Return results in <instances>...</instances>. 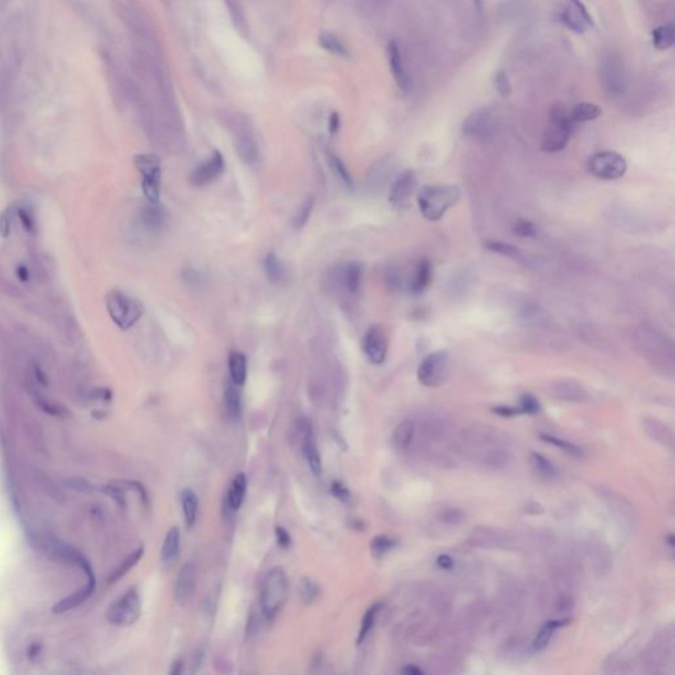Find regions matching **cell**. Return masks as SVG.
<instances>
[{"mask_svg": "<svg viewBox=\"0 0 675 675\" xmlns=\"http://www.w3.org/2000/svg\"><path fill=\"white\" fill-rule=\"evenodd\" d=\"M183 276L186 278V281H192L195 285H199L201 283H203V278H202V274L199 272H197L194 269H186L183 272Z\"/></svg>", "mask_w": 675, "mask_h": 675, "instance_id": "9f6ffc18", "label": "cell"}, {"mask_svg": "<svg viewBox=\"0 0 675 675\" xmlns=\"http://www.w3.org/2000/svg\"><path fill=\"white\" fill-rule=\"evenodd\" d=\"M600 115H601V110L599 108V106L594 103L576 104L569 111V117H570L572 124L591 122V120L597 119Z\"/></svg>", "mask_w": 675, "mask_h": 675, "instance_id": "4dcf8cb0", "label": "cell"}, {"mask_svg": "<svg viewBox=\"0 0 675 675\" xmlns=\"http://www.w3.org/2000/svg\"><path fill=\"white\" fill-rule=\"evenodd\" d=\"M181 546V532L178 528L173 526L167 533L165 541L161 547V560L164 565H170L180 554Z\"/></svg>", "mask_w": 675, "mask_h": 675, "instance_id": "d4e9b609", "label": "cell"}, {"mask_svg": "<svg viewBox=\"0 0 675 675\" xmlns=\"http://www.w3.org/2000/svg\"><path fill=\"white\" fill-rule=\"evenodd\" d=\"M487 248L492 252H496L499 255H503L506 258H510V259H519L521 258V252L517 247L509 244V243H503V242H488L487 243Z\"/></svg>", "mask_w": 675, "mask_h": 675, "instance_id": "f6af8a7d", "label": "cell"}, {"mask_svg": "<svg viewBox=\"0 0 675 675\" xmlns=\"http://www.w3.org/2000/svg\"><path fill=\"white\" fill-rule=\"evenodd\" d=\"M450 375V355L447 351H435L428 355L417 371L418 381L428 388H438Z\"/></svg>", "mask_w": 675, "mask_h": 675, "instance_id": "8fae6325", "label": "cell"}, {"mask_svg": "<svg viewBox=\"0 0 675 675\" xmlns=\"http://www.w3.org/2000/svg\"><path fill=\"white\" fill-rule=\"evenodd\" d=\"M569 622L570 620H553V622H547L541 628V631L537 633L535 638H534V641H533V649L537 650V651L546 649L549 647L551 638L554 636L556 631L558 628H562V626L567 625Z\"/></svg>", "mask_w": 675, "mask_h": 675, "instance_id": "f1b7e54d", "label": "cell"}, {"mask_svg": "<svg viewBox=\"0 0 675 675\" xmlns=\"http://www.w3.org/2000/svg\"><path fill=\"white\" fill-rule=\"evenodd\" d=\"M462 192L456 185H428L417 195L418 208L428 221H440L443 215L458 203Z\"/></svg>", "mask_w": 675, "mask_h": 675, "instance_id": "7a4b0ae2", "label": "cell"}, {"mask_svg": "<svg viewBox=\"0 0 675 675\" xmlns=\"http://www.w3.org/2000/svg\"><path fill=\"white\" fill-rule=\"evenodd\" d=\"M541 440L545 441L546 443H550V444H553L556 447L562 449L566 454L572 455V456H582V454H583L582 449L578 447L576 444H574L572 442L565 441V440H560V438L549 435V434H542L541 435Z\"/></svg>", "mask_w": 675, "mask_h": 675, "instance_id": "60d3db41", "label": "cell"}, {"mask_svg": "<svg viewBox=\"0 0 675 675\" xmlns=\"http://www.w3.org/2000/svg\"><path fill=\"white\" fill-rule=\"evenodd\" d=\"M383 608V604L377 603V604H374L371 608H368L365 615L363 616V620H362V625H360V631H359V635H358V645L363 644L365 641V638L369 635V632L372 631L374 625H375V622H376L377 615L380 613V610Z\"/></svg>", "mask_w": 675, "mask_h": 675, "instance_id": "8d00e7d4", "label": "cell"}, {"mask_svg": "<svg viewBox=\"0 0 675 675\" xmlns=\"http://www.w3.org/2000/svg\"><path fill=\"white\" fill-rule=\"evenodd\" d=\"M182 669V661H176L173 663V669L170 670V674H180Z\"/></svg>", "mask_w": 675, "mask_h": 675, "instance_id": "03108f58", "label": "cell"}, {"mask_svg": "<svg viewBox=\"0 0 675 675\" xmlns=\"http://www.w3.org/2000/svg\"><path fill=\"white\" fill-rule=\"evenodd\" d=\"M363 350L367 359L375 365L384 363L388 353V338L380 325L371 326L364 337Z\"/></svg>", "mask_w": 675, "mask_h": 675, "instance_id": "5bb4252c", "label": "cell"}, {"mask_svg": "<svg viewBox=\"0 0 675 675\" xmlns=\"http://www.w3.org/2000/svg\"><path fill=\"white\" fill-rule=\"evenodd\" d=\"M276 538H277V544L280 547L283 549H289L290 545H292V538H290V534L286 532L285 529L283 526H276Z\"/></svg>", "mask_w": 675, "mask_h": 675, "instance_id": "db71d44e", "label": "cell"}, {"mask_svg": "<svg viewBox=\"0 0 675 675\" xmlns=\"http://www.w3.org/2000/svg\"><path fill=\"white\" fill-rule=\"evenodd\" d=\"M224 158L219 151H214L208 160L201 162L190 174V183L197 188L206 186L221 177L224 172Z\"/></svg>", "mask_w": 675, "mask_h": 675, "instance_id": "9a60e30c", "label": "cell"}, {"mask_svg": "<svg viewBox=\"0 0 675 675\" xmlns=\"http://www.w3.org/2000/svg\"><path fill=\"white\" fill-rule=\"evenodd\" d=\"M331 494H334L338 500H340L342 503H347L351 499L349 488L342 481H335L331 483Z\"/></svg>", "mask_w": 675, "mask_h": 675, "instance_id": "f907efd6", "label": "cell"}, {"mask_svg": "<svg viewBox=\"0 0 675 675\" xmlns=\"http://www.w3.org/2000/svg\"><path fill=\"white\" fill-rule=\"evenodd\" d=\"M401 673H403V674H406V675L424 674V672H422L421 669H418V667H417V666H415V665H408V666H405L403 670H401Z\"/></svg>", "mask_w": 675, "mask_h": 675, "instance_id": "6125c7cd", "label": "cell"}, {"mask_svg": "<svg viewBox=\"0 0 675 675\" xmlns=\"http://www.w3.org/2000/svg\"><path fill=\"white\" fill-rule=\"evenodd\" d=\"M106 308L110 318L120 330H130L143 317L144 309L138 299L114 289L106 296Z\"/></svg>", "mask_w": 675, "mask_h": 675, "instance_id": "8992f818", "label": "cell"}, {"mask_svg": "<svg viewBox=\"0 0 675 675\" xmlns=\"http://www.w3.org/2000/svg\"><path fill=\"white\" fill-rule=\"evenodd\" d=\"M299 428L302 431L301 433L302 434V451L305 455V459L309 465L312 475L318 478L322 474V460H321V455H319V450H318L314 428L308 419H301Z\"/></svg>", "mask_w": 675, "mask_h": 675, "instance_id": "2e32d148", "label": "cell"}, {"mask_svg": "<svg viewBox=\"0 0 675 675\" xmlns=\"http://www.w3.org/2000/svg\"><path fill=\"white\" fill-rule=\"evenodd\" d=\"M327 161L330 164V168L333 169V172L337 174L338 178L340 180V182L349 188V189H352L353 188V180L351 177L350 172L349 169L346 168L344 162L339 158V157L335 156L334 153H328L327 155Z\"/></svg>", "mask_w": 675, "mask_h": 675, "instance_id": "f35d334b", "label": "cell"}, {"mask_svg": "<svg viewBox=\"0 0 675 675\" xmlns=\"http://www.w3.org/2000/svg\"><path fill=\"white\" fill-rule=\"evenodd\" d=\"M500 110L494 106H483L475 110L463 123V133L472 139L484 140L494 136L500 126Z\"/></svg>", "mask_w": 675, "mask_h": 675, "instance_id": "9c48e42d", "label": "cell"}, {"mask_svg": "<svg viewBox=\"0 0 675 675\" xmlns=\"http://www.w3.org/2000/svg\"><path fill=\"white\" fill-rule=\"evenodd\" d=\"M417 176L413 170H403L390 188V202L394 208H405L409 205L412 195L417 189Z\"/></svg>", "mask_w": 675, "mask_h": 675, "instance_id": "e0dca14e", "label": "cell"}, {"mask_svg": "<svg viewBox=\"0 0 675 675\" xmlns=\"http://www.w3.org/2000/svg\"><path fill=\"white\" fill-rule=\"evenodd\" d=\"M246 492H247V478L243 472H240L235 476L227 494V504L233 512L240 509V506L244 501Z\"/></svg>", "mask_w": 675, "mask_h": 675, "instance_id": "484cf974", "label": "cell"}, {"mask_svg": "<svg viewBox=\"0 0 675 675\" xmlns=\"http://www.w3.org/2000/svg\"><path fill=\"white\" fill-rule=\"evenodd\" d=\"M494 88L497 92L503 97H508L510 95L512 92V86H510V82H509V78L506 76L504 72H497L494 74Z\"/></svg>", "mask_w": 675, "mask_h": 675, "instance_id": "681fc988", "label": "cell"}, {"mask_svg": "<svg viewBox=\"0 0 675 675\" xmlns=\"http://www.w3.org/2000/svg\"><path fill=\"white\" fill-rule=\"evenodd\" d=\"M312 206H314V198L309 197L308 199L303 201V203L299 206L294 218H293V226L294 228H303V226L310 219L312 215Z\"/></svg>", "mask_w": 675, "mask_h": 675, "instance_id": "b9f144b4", "label": "cell"}, {"mask_svg": "<svg viewBox=\"0 0 675 675\" xmlns=\"http://www.w3.org/2000/svg\"><path fill=\"white\" fill-rule=\"evenodd\" d=\"M228 371L231 381L235 385L242 387L246 384L248 374L247 358L240 351H233L228 356Z\"/></svg>", "mask_w": 675, "mask_h": 675, "instance_id": "603a6c76", "label": "cell"}, {"mask_svg": "<svg viewBox=\"0 0 675 675\" xmlns=\"http://www.w3.org/2000/svg\"><path fill=\"white\" fill-rule=\"evenodd\" d=\"M340 280L346 290H349L350 293H356L360 289L363 281L362 265L358 262H349L347 265H344L340 272Z\"/></svg>", "mask_w": 675, "mask_h": 675, "instance_id": "4316f807", "label": "cell"}, {"mask_svg": "<svg viewBox=\"0 0 675 675\" xmlns=\"http://www.w3.org/2000/svg\"><path fill=\"white\" fill-rule=\"evenodd\" d=\"M653 45L658 51H667L674 45L675 29L673 24H663L653 29Z\"/></svg>", "mask_w": 675, "mask_h": 675, "instance_id": "f546056e", "label": "cell"}, {"mask_svg": "<svg viewBox=\"0 0 675 675\" xmlns=\"http://www.w3.org/2000/svg\"><path fill=\"white\" fill-rule=\"evenodd\" d=\"M387 54H388L390 73L393 76L394 82L397 83L400 90L408 94L412 89V78H410L409 72H408L405 62H403V52H401V48H400L397 41H390L388 48H387Z\"/></svg>", "mask_w": 675, "mask_h": 675, "instance_id": "ac0fdd59", "label": "cell"}, {"mask_svg": "<svg viewBox=\"0 0 675 675\" xmlns=\"http://www.w3.org/2000/svg\"><path fill=\"white\" fill-rule=\"evenodd\" d=\"M339 126H340V119H339V115L334 112V114H331L330 122H328L330 132L331 133H337V131L339 130Z\"/></svg>", "mask_w": 675, "mask_h": 675, "instance_id": "91938a15", "label": "cell"}, {"mask_svg": "<svg viewBox=\"0 0 675 675\" xmlns=\"http://www.w3.org/2000/svg\"><path fill=\"white\" fill-rule=\"evenodd\" d=\"M182 513L188 528L195 524L198 515V497L192 490H185L181 494Z\"/></svg>", "mask_w": 675, "mask_h": 675, "instance_id": "1f68e13d", "label": "cell"}, {"mask_svg": "<svg viewBox=\"0 0 675 675\" xmlns=\"http://www.w3.org/2000/svg\"><path fill=\"white\" fill-rule=\"evenodd\" d=\"M416 426L412 421H405L400 424L393 433V443L399 450H406L415 437Z\"/></svg>", "mask_w": 675, "mask_h": 675, "instance_id": "e575fe53", "label": "cell"}, {"mask_svg": "<svg viewBox=\"0 0 675 675\" xmlns=\"http://www.w3.org/2000/svg\"><path fill=\"white\" fill-rule=\"evenodd\" d=\"M289 594V585L286 574L281 567H274L267 572L262 579L260 591V604L262 615L268 619H274L285 606Z\"/></svg>", "mask_w": 675, "mask_h": 675, "instance_id": "3957f363", "label": "cell"}, {"mask_svg": "<svg viewBox=\"0 0 675 675\" xmlns=\"http://www.w3.org/2000/svg\"><path fill=\"white\" fill-rule=\"evenodd\" d=\"M264 272L267 274V278L272 284H281L286 278L285 265L280 258L274 253L269 252L265 259H264Z\"/></svg>", "mask_w": 675, "mask_h": 675, "instance_id": "83f0119b", "label": "cell"}, {"mask_svg": "<svg viewBox=\"0 0 675 675\" xmlns=\"http://www.w3.org/2000/svg\"><path fill=\"white\" fill-rule=\"evenodd\" d=\"M559 22L575 33H585L592 28V17L581 0H560L558 11Z\"/></svg>", "mask_w": 675, "mask_h": 675, "instance_id": "4fadbf2b", "label": "cell"}, {"mask_svg": "<svg viewBox=\"0 0 675 675\" xmlns=\"http://www.w3.org/2000/svg\"><path fill=\"white\" fill-rule=\"evenodd\" d=\"M531 462H532L533 468L535 469L537 474H540V476H542L545 479L557 478V475H558L557 469L551 465V462H549L546 459L544 455L533 453L531 455Z\"/></svg>", "mask_w": 675, "mask_h": 675, "instance_id": "74e56055", "label": "cell"}, {"mask_svg": "<svg viewBox=\"0 0 675 675\" xmlns=\"http://www.w3.org/2000/svg\"><path fill=\"white\" fill-rule=\"evenodd\" d=\"M16 215L19 217V219L22 222L23 227L26 228V231L32 233L35 230V221H33V217H32V214L28 208H20L19 210H16Z\"/></svg>", "mask_w": 675, "mask_h": 675, "instance_id": "816d5d0a", "label": "cell"}, {"mask_svg": "<svg viewBox=\"0 0 675 675\" xmlns=\"http://www.w3.org/2000/svg\"><path fill=\"white\" fill-rule=\"evenodd\" d=\"M396 545H397V541L394 538H392L390 535H384V534L374 537V540L371 541V549L377 557L388 553Z\"/></svg>", "mask_w": 675, "mask_h": 675, "instance_id": "ee69618b", "label": "cell"}, {"mask_svg": "<svg viewBox=\"0 0 675 675\" xmlns=\"http://www.w3.org/2000/svg\"><path fill=\"white\" fill-rule=\"evenodd\" d=\"M195 566L193 562L182 565L174 585V599L180 606H186L194 595Z\"/></svg>", "mask_w": 675, "mask_h": 675, "instance_id": "d6986e66", "label": "cell"}, {"mask_svg": "<svg viewBox=\"0 0 675 675\" xmlns=\"http://www.w3.org/2000/svg\"><path fill=\"white\" fill-rule=\"evenodd\" d=\"M437 566L442 570H451L454 567V560L451 559V557L443 554V556H440L437 558Z\"/></svg>", "mask_w": 675, "mask_h": 675, "instance_id": "6f0895ef", "label": "cell"}, {"mask_svg": "<svg viewBox=\"0 0 675 675\" xmlns=\"http://www.w3.org/2000/svg\"><path fill=\"white\" fill-rule=\"evenodd\" d=\"M431 277H433V268H431L430 260L425 259V258L419 260L417 262L415 276H413V278L409 284V292L412 294H416V296L421 294L430 285Z\"/></svg>", "mask_w": 675, "mask_h": 675, "instance_id": "7402d4cb", "label": "cell"}, {"mask_svg": "<svg viewBox=\"0 0 675 675\" xmlns=\"http://www.w3.org/2000/svg\"><path fill=\"white\" fill-rule=\"evenodd\" d=\"M142 599L136 588H130L107 610V622L115 626H131L140 619Z\"/></svg>", "mask_w": 675, "mask_h": 675, "instance_id": "30bf717a", "label": "cell"}, {"mask_svg": "<svg viewBox=\"0 0 675 675\" xmlns=\"http://www.w3.org/2000/svg\"><path fill=\"white\" fill-rule=\"evenodd\" d=\"M474 1H475V4H476L478 10H481V0H474Z\"/></svg>", "mask_w": 675, "mask_h": 675, "instance_id": "003e7915", "label": "cell"}, {"mask_svg": "<svg viewBox=\"0 0 675 675\" xmlns=\"http://www.w3.org/2000/svg\"><path fill=\"white\" fill-rule=\"evenodd\" d=\"M143 556L144 546H140V547H138L135 551H132L130 556H128L127 558L124 559V560H123V562H122V563L117 566V569L112 572V574L108 576V583H110V585H112V583L117 582L120 578H123V576H124L127 572L132 570V569H133V567H135V566L139 563V560L142 559Z\"/></svg>", "mask_w": 675, "mask_h": 675, "instance_id": "d6a6232c", "label": "cell"}, {"mask_svg": "<svg viewBox=\"0 0 675 675\" xmlns=\"http://www.w3.org/2000/svg\"><path fill=\"white\" fill-rule=\"evenodd\" d=\"M40 651H41V647H40V645H38V647H36V645H32V647H31V650L28 651V656H29V657L33 660L36 656H39Z\"/></svg>", "mask_w": 675, "mask_h": 675, "instance_id": "e7e4bbea", "label": "cell"}, {"mask_svg": "<svg viewBox=\"0 0 675 675\" xmlns=\"http://www.w3.org/2000/svg\"><path fill=\"white\" fill-rule=\"evenodd\" d=\"M135 168L142 174V189L149 203L160 202L161 160L153 153H142L133 157Z\"/></svg>", "mask_w": 675, "mask_h": 675, "instance_id": "ba28073f", "label": "cell"}, {"mask_svg": "<svg viewBox=\"0 0 675 675\" xmlns=\"http://www.w3.org/2000/svg\"><path fill=\"white\" fill-rule=\"evenodd\" d=\"M226 4H227V8L230 11V16L234 22L236 28L242 32V33H246L247 32V19H246V13L243 11L242 6L239 4V1L236 0H226Z\"/></svg>", "mask_w": 675, "mask_h": 675, "instance_id": "ab89813d", "label": "cell"}, {"mask_svg": "<svg viewBox=\"0 0 675 675\" xmlns=\"http://www.w3.org/2000/svg\"><path fill=\"white\" fill-rule=\"evenodd\" d=\"M492 410H494V413H496L497 416L506 417V418L522 415V412H521V409H519V406H506V405H500V406H496V408H494Z\"/></svg>", "mask_w": 675, "mask_h": 675, "instance_id": "f5cc1de1", "label": "cell"}, {"mask_svg": "<svg viewBox=\"0 0 675 675\" xmlns=\"http://www.w3.org/2000/svg\"><path fill=\"white\" fill-rule=\"evenodd\" d=\"M16 214V208H6L1 214H0V235L3 238H8L11 235V230H12V221L13 215Z\"/></svg>", "mask_w": 675, "mask_h": 675, "instance_id": "7dc6e473", "label": "cell"}, {"mask_svg": "<svg viewBox=\"0 0 675 675\" xmlns=\"http://www.w3.org/2000/svg\"><path fill=\"white\" fill-rule=\"evenodd\" d=\"M35 376H36V380L39 381L40 384H42V385H47L48 384V380L45 377V374L42 372V369L40 367H35Z\"/></svg>", "mask_w": 675, "mask_h": 675, "instance_id": "be15d7a7", "label": "cell"}, {"mask_svg": "<svg viewBox=\"0 0 675 675\" xmlns=\"http://www.w3.org/2000/svg\"><path fill=\"white\" fill-rule=\"evenodd\" d=\"M599 77L603 90L610 97H622L628 89V72L620 53L610 51L601 57Z\"/></svg>", "mask_w": 675, "mask_h": 675, "instance_id": "52a82bcc", "label": "cell"}, {"mask_svg": "<svg viewBox=\"0 0 675 675\" xmlns=\"http://www.w3.org/2000/svg\"><path fill=\"white\" fill-rule=\"evenodd\" d=\"M553 393L557 399L565 400L567 403H583L588 397L583 387L572 381L557 383L553 388Z\"/></svg>", "mask_w": 675, "mask_h": 675, "instance_id": "cb8c5ba5", "label": "cell"}, {"mask_svg": "<svg viewBox=\"0 0 675 675\" xmlns=\"http://www.w3.org/2000/svg\"><path fill=\"white\" fill-rule=\"evenodd\" d=\"M16 276H17V278H19L20 281H23V283L29 281V271H28V268L24 267V265H19V267L16 268Z\"/></svg>", "mask_w": 675, "mask_h": 675, "instance_id": "94428289", "label": "cell"}, {"mask_svg": "<svg viewBox=\"0 0 675 675\" xmlns=\"http://www.w3.org/2000/svg\"><path fill=\"white\" fill-rule=\"evenodd\" d=\"M319 44L321 47L326 49L327 52L334 54V56H338V57H342V58H349L350 57V52L347 49V47L338 39L335 35L333 33H328V32H324L321 36H319Z\"/></svg>", "mask_w": 675, "mask_h": 675, "instance_id": "d590c367", "label": "cell"}, {"mask_svg": "<svg viewBox=\"0 0 675 675\" xmlns=\"http://www.w3.org/2000/svg\"><path fill=\"white\" fill-rule=\"evenodd\" d=\"M95 585H97V582L95 579H88V585H83L82 588H79L78 591H76L74 594L69 595V597H64L61 599L54 607L52 608L53 613L56 615H60V613H65L67 610H74L79 607L81 604H83L89 597L94 594L95 591Z\"/></svg>", "mask_w": 675, "mask_h": 675, "instance_id": "ffe728a7", "label": "cell"}, {"mask_svg": "<svg viewBox=\"0 0 675 675\" xmlns=\"http://www.w3.org/2000/svg\"><path fill=\"white\" fill-rule=\"evenodd\" d=\"M140 221L144 227L151 233L162 231L167 226L168 215L165 208H161L160 203H149L143 208Z\"/></svg>", "mask_w": 675, "mask_h": 675, "instance_id": "44dd1931", "label": "cell"}, {"mask_svg": "<svg viewBox=\"0 0 675 675\" xmlns=\"http://www.w3.org/2000/svg\"><path fill=\"white\" fill-rule=\"evenodd\" d=\"M626 160L622 155L610 151L599 152L590 158L588 172L600 180L615 181L626 173Z\"/></svg>", "mask_w": 675, "mask_h": 675, "instance_id": "7c38bea8", "label": "cell"}, {"mask_svg": "<svg viewBox=\"0 0 675 675\" xmlns=\"http://www.w3.org/2000/svg\"><path fill=\"white\" fill-rule=\"evenodd\" d=\"M572 128L574 124L569 117V110L562 103L554 104L544 132L542 149L547 153L563 151L572 139Z\"/></svg>", "mask_w": 675, "mask_h": 675, "instance_id": "277c9868", "label": "cell"}, {"mask_svg": "<svg viewBox=\"0 0 675 675\" xmlns=\"http://www.w3.org/2000/svg\"><path fill=\"white\" fill-rule=\"evenodd\" d=\"M318 595H319V587L312 579L303 578L299 582V597H301L303 603L310 604L317 599Z\"/></svg>", "mask_w": 675, "mask_h": 675, "instance_id": "7bdbcfd3", "label": "cell"}, {"mask_svg": "<svg viewBox=\"0 0 675 675\" xmlns=\"http://www.w3.org/2000/svg\"><path fill=\"white\" fill-rule=\"evenodd\" d=\"M226 119L234 138L236 153L248 165H255L259 161V147L249 117L240 112H228Z\"/></svg>", "mask_w": 675, "mask_h": 675, "instance_id": "5b68a950", "label": "cell"}, {"mask_svg": "<svg viewBox=\"0 0 675 675\" xmlns=\"http://www.w3.org/2000/svg\"><path fill=\"white\" fill-rule=\"evenodd\" d=\"M442 519L444 522H449V524H458L463 519V515L459 512V510H454V509H450V510H446L443 512L442 515Z\"/></svg>", "mask_w": 675, "mask_h": 675, "instance_id": "11a10c76", "label": "cell"}, {"mask_svg": "<svg viewBox=\"0 0 675 675\" xmlns=\"http://www.w3.org/2000/svg\"><path fill=\"white\" fill-rule=\"evenodd\" d=\"M224 405L230 418L239 419L242 413V396L238 390V385H235L234 383L227 385L224 390Z\"/></svg>", "mask_w": 675, "mask_h": 675, "instance_id": "836d02e7", "label": "cell"}, {"mask_svg": "<svg viewBox=\"0 0 675 675\" xmlns=\"http://www.w3.org/2000/svg\"><path fill=\"white\" fill-rule=\"evenodd\" d=\"M513 233L522 236V238H535L537 236V228L532 222L519 219L513 226Z\"/></svg>", "mask_w": 675, "mask_h": 675, "instance_id": "c3c4849f", "label": "cell"}, {"mask_svg": "<svg viewBox=\"0 0 675 675\" xmlns=\"http://www.w3.org/2000/svg\"><path fill=\"white\" fill-rule=\"evenodd\" d=\"M519 409L522 412V415H538L541 412V405L538 403V400L532 396V394H524L521 399H519Z\"/></svg>", "mask_w": 675, "mask_h": 675, "instance_id": "bcb514c9", "label": "cell"}, {"mask_svg": "<svg viewBox=\"0 0 675 675\" xmlns=\"http://www.w3.org/2000/svg\"><path fill=\"white\" fill-rule=\"evenodd\" d=\"M94 396H95V399H101L103 401H110L112 399V392L110 390L102 388V390H95L94 392Z\"/></svg>", "mask_w": 675, "mask_h": 675, "instance_id": "680465c9", "label": "cell"}, {"mask_svg": "<svg viewBox=\"0 0 675 675\" xmlns=\"http://www.w3.org/2000/svg\"><path fill=\"white\" fill-rule=\"evenodd\" d=\"M122 22L133 33L139 42V49L161 54L152 22L138 0H112Z\"/></svg>", "mask_w": 675, "mask_h": 675, "instance_id": "6da1fadb", "label": "cell"}]
</instances>
